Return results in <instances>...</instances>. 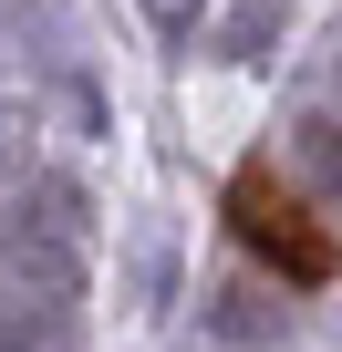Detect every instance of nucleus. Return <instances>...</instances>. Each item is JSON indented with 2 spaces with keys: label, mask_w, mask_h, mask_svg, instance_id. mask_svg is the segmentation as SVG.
Returning a JSON list of instances; mask_svg holds the SVG:
<instances>
[{
  "label": "nucleus",
  "mask_w": 342,
  "mask_h": 352,
  "mask_svg": "<svg viewBox=\"0 0 342 352\" xmlns=\"http://www.w3.org/2000/svg\"><path fill=\"white\" fill-rule=\"evenodd\" d=\"M228 228H239V239H249L290 290H321V280L342 270V239H332V228L280 187L270 166H239V176H228Z\"/></svg>",
  "instance_id": "1"
}]
</instances>
